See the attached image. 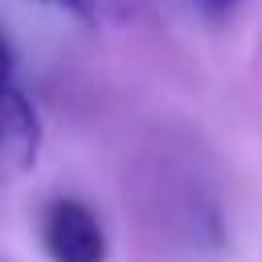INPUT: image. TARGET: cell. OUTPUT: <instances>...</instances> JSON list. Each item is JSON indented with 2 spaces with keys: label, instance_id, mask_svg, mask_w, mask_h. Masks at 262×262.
Returning a JSON list of instances; mask_svg holds the SVG:
<instances>
[{
  "label": "cell",
  "instance_id": "1",
  "mask_svg": "<svg viewBox=\"0 0 262 262\" xmlns=\"http://www.w3.org/2000/svg\"><path fill=\"white\" fill-rule=\"evenodd\" d=\"M41 246L53 262H106V229L78 196H53L41 209Z\"/></svg>",
  "mask_w": 262,
  "mask_h": 262
},
{
  "label": "cell",
  "instance_id": "2",
  "mask_svg": "<svg viewBox=\"0 0 262 262\" xmlns=\"http://www.w3.org/2000/svg\"><path fill=\"white\" fill-rule=\"evenodd\" d=\"M41 151V115L12 82L0 90V180L20 176L37 164Z\"/></svg>",
  "mask_w": 262,
  "mask_h": 262
},
{
  "label": "cell",
  "instance_id": "3",
  "mask_svg": "<svg viewBox=\"0 0 262 262\" xmlns=\"http://www.w3.org/2000/svg\"><path fill=\"white\" fill-rule=\"evenodd\" d=\"M33 4L53 8V12H61L78 25H94V16H98V0H33Z\"/></svg>",
  "mask_w": 262,
  "mask_h": 262
},
{
  "label": "cell",
  "instance_id": "4",
  "mask_svg": "<svg viewBox=\"0 0 262 262\" xmlns=\"http://www.w3.org/2000/svg\"><path fill=\"white\" fill-rule=\"evenodd\" d=\"M12 74H16V53H12V41H8V33H4V25H0V90L16 82Z\"/></svg>",
  "mask_w": 262,
  "mask_h": 262
},
{
  "label": "cell",
  "instance_id": "5",
  "mask_svg": "<svg viewBox=\"0 0 262 262\" xmlns=\"http://www.w3.org/2000/svg\"><path fill=\"white\" fill-rule=\"evenodd\" d=\"M205 4H209V8H213V12H229V8H233V4H237V0H205Z\"/></svg>",
  "mask_w": 262,
  "mask_h": 262
}]
</instances>
